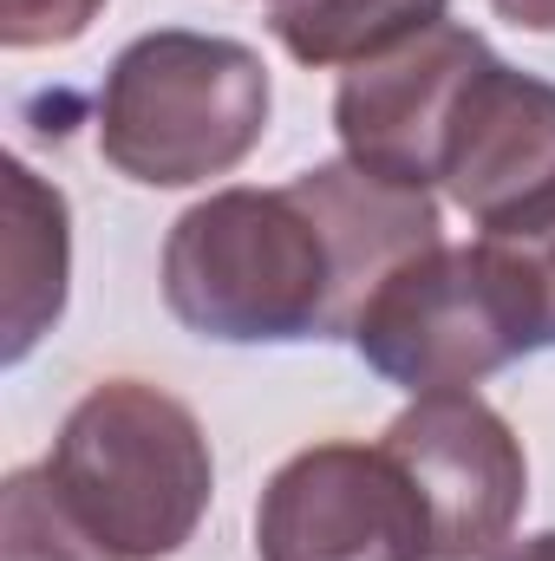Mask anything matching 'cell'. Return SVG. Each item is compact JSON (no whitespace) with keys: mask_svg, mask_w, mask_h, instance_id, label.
<instances>
[{"mask_svg":"<svg viewBox=\"0 0 555 561\" xmlns=\"http://www.w3.org/2000/svg\"><path fill=\"white\" fill-rule=\"evenodd\" d=\"M72 287V209L26 157H7V229H0V359L20 366L66 313Z\"/></svg>","mask_w":555,"mask_h":561,"instance_id":"9c48e42d","label":"cell"},{"mask_svg":"<svg viewBox=\"0 0 555 561\" xmlns=\"http://www.w3.org/2000/svg\"><path fill=\"white\" fill-rule=\"evenodd\" d=\"M431 510V561H490L530 503L523 437L477 392H424L380 437Z\"/></svg>","mask_w":555,"mask_h":561,"instance_id":"8992f818","label":"cell"},{"mask_svg":"<svg viewBox=\"0 0 555 561\" xmlns=\"http://www.w3.org/2000/svg\"><path fill=\"white\" fill-rule=\"evenodd\" d=\"M163 307L223 346L353 340L340 249L301 183L209 190L163 236Z\"/></svg>","mask_w":555,"mask_h":561,"instance_id":"6da1fadb","label":"cell"},{"mask_svg":"<svg viewBox=\"0 0 555 561\" xmlns=\"http://www.w3.org/2000/svg\"><path fill=\"white\" fill-rule=\"evenodd\" d=\"M484 59H490L484 33H471L464 20H438L399 39L393 53L347 66L333 92L340 150L380 176L431 190L444 170V138L464 105V85L484 72Z\"/></svg>","mask_w":555,"mask_h":561,"instance_id":"52a82bcc","label":"cell"},{"mask_svg":"<svg viewBox=\"0 0 555 561\" xmlns=\"http://www.w3.org/2000/svg\"><path fill=\"white\" fill-rule=\"evenodd\" d=\"M353 346L412 399L477 392L490 373L550 346V313L530 262L510 242H438L380 280L353 320Z\"/></svg>","mask_w":555,"mask_h":561,"instance_id":"277c9868","label":"cell"},{"mask_svg":"<svg viewBox=\"0 0 555 561\" xmlns=\"http://www.w3.org/2000/svg\"><path fill=\"white\" fill-rule=\"evenodd\" d=\"M269 66L229 33H138L99 92V157L144 190H196L249 163L269 131Z\"/></svg>","mask_w":555,"mask_h":561,"instance_id":"7a4b0ae2","label":"cell"},{"mask_svg":"<svg viewBox=\"0 0 555 561\" xmlns=\"http://www.w3.org/2000/svg\"><path fill=\"white\" fill-rule=\"evenodd\" d=\"M46 470L118 561L183 556L216 496V457L196 412L144 379L92 386L66 412Z\"/></svg>","mask_w":555,"mask_h":561,"instance_id":"3957f363","label":"cell"},{"mask_svg":"<svg viewBox=\"0 0 555 561\" xmlns=\"http://www.w3.org/2000/svg\"><path fill=\"white\" fill-rule=\"evenodd\" d=\"M490 13L517 33H555V0H490Z\"/></svg>","mask_w":555,"mask_h":561,"instance_id":"4fadbf2b","label":"cell"},{"mask_svg":"<svg viewBox=\"0 0 555 561\" xmlns=\"http://www.w3.org/2000/svg\"><path fill=\"white\" fill-rule=\"evenodd\" d=\"M0 561H118L59 496L46 463H26L0 483Z\"/></svg>","mask_w":555,"mask_h":561,"instance_id":"8fae6325","label":"cell"},{"mask_svg":"<svg viewBox=\"0 0 555 561\" xmlns=\"http://www.w3.org/2000/svg\"><path fill=\"white\" fill-rule=\"evenodd\" d=\"M269 7H275V0H269Z\"/></svg>","mask_w":555,"mask_h":561,"instance_id":"9a60e30c","label":"cell"},{"mask_svg":"<svg viewBox=\"0 0 555 561\" xmlns=\"http://www.w3.org/2000/svg\"><path fill=\"white\" fill-rule=\"evenodd\" d=\"M105 0H0V46L7 53H39V46H72Z\"/></svg>","mask_w":555,"mask_h":561,"instance_id":"7c38bea8","label":"cell"},{"mask_svg":"<svg viewBox=\"0 0 555 561\" xmlns=\"http://www.w3.org/2000/svg\"><path fill=\"white\" fill-rule=\"evenodd\" d=\"M490 561H555V529H536V536H523V542L510 536Z\"/></svg>","mask_w":555,"mask_h":561,"instance_id":"5bb4252c","label":"cell"},{"mask_svg":"<svg viewBox=\"0 0 555 561\" xmlns=\"http://www.w3.org/2000/svg\"><path fill=\"white\" fill-rule=\"evenodd\" d=\"M438 20H451V0H275L269 7V26L287 46V59L314 72H347L360 59H380Z\"/></svg>","mask_w":555,"mask_h":561,"instance_id":"30bf717a","label":"cell"},{"mask_svg":"<svg viewBox=\"0 0 555 561\" xmlns=\"http://www.w3.org/2000/svg\"><path fill=\"white\" fill-rule=\"evenodd\" d=\"M262 561H431V510L386 444H307L256 503Z\"/></svg>","mask_w":555,"mask_h":561,"instance_id":"5b68a950","label":"cell"},{"mask_svg":"<svg viewBox=\"0 0 555 561\" xmlns=\"http://www.w3.org/2000/svg\"><path fill=\"white\" fill-rule=\"evenodd\" d=\"M444 196L484 236H523L555 216V85L497 53L464 85L444 138Z\"/></svg>","mask_w":555,"mask_h":561,"instance_id":"ba28073f","label":"cell"}]
</instances>
